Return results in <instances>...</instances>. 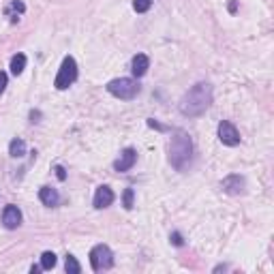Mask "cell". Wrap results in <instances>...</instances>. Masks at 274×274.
<instances>
[{"label": "cell", "instance_id": "obj_1", "mask_svg": "<svg viewBox=\"0 0 274 274\" xmlns=\"http://www.w3.org/2000/svg\"><path fill=\"white\" fill-rule=\"evenodd\" d=\"M212 97H214V92H212V86L208 82L195 84L191 90L184 92L180 101V114L187 118H199L212 105Z\"/></svg>", "mask_w": 274, "mask_h": 274}, {"label": "cell", "instance_id": "obj_2", "mask_svg": "<svg viewBox=\"0 0 274 274\" xmlns=\"http://www.w3.org/2000/svg\"><path fill=\"white\" fill-rule=\"evenodd\" d=\"M193 159V139L187 131L176 128L169 139V163L178 171H184Z\"/></svg>", "mask_w": 274, "mask_h": 274}, {"label": "cell", "instance_id": "obj_3", "mask_svg": "<svg viewBox=\"0 0 274 274\" xmlns=\"http://www.w3.org/2000/svg\"><path fill=\"white\" fill-rule=\"evenodd\" d=\"M139 84L137 80H131V77H116L107 84V92L114 94L116 99H122V101H131L139 94Z\"/></svg>", "mask_w": 274, "mask_h": 274}, {"label": "cell", "instance_id": "obj_4", "mask_svg": "<svg viewBox=\"0 0 274 274\" xmlns=\"http://www.w3.org/2000/svg\"><path fill=\"white\" fill-rule=\"evenodd\" d=\"M75 80H77V63H75L73 56H66V58L63 60V64H60V69H58L54 86L58 88V90H66L71 84H75Z\"/></svg>", "mask_w": 274, "mask_h": 274}, {"label": "cell", "instance_id": "obj_5", "mask_svg": "<svg viewBox=\"0 0 274 274\" xmlns=\"http://www.w3.org/2000/svg\"><path fill=\"white\" fill-rule=\"evenodd\" d=\"M90 266L94 272L109 270V268L114 266V253H111V249L105 247V244H97V247L90 251Z\"/></svg>", "mask_w": 274, "mask_h": 274}, {"label": "cell", "instance_id": "obj_6", "mask_svg": "<svg viewBox=\"0 0 274 274\" xmlns=\"http://www.w3.org/2000/svg\"><path fill=\"white\" fill-rule=\"evenodd\" d=\"M219 139H221V144L233 148V146H238V144H240V133H238V128L233 126L229 120H223L219 125Z\"/></svg>", "mask_w": 274, "mask_h": 274}, {"label": "cell", "instance_id": "obj_7", "mask_svg": "<svg viewBox=\"0 0 274 274\" xmlns=\"http://www.w3.org/2000/svg\"><path fill=\"white\" fill-rule=\"evenodd\" d=\"M2 223L7 229H18L21 225V212L18 206H7V208L2 210Z\"/></svg>", "mask_w": 274, "mask_h": 274}, {"label": "cell", "instance_id": "obj_8", "mask_svg": "<svg viewBox=\"0 0 274 274\" xmlns=\"http://www.w3.org/2000/svg\"><path fill=\"white\" fill-rule=\"evenodd\" d=\"M221 187H223V191H225L227 195H238V193L244 191V178L238 176V174H232V176L223 178Z\"/></svg>", "mask_w": 274, "mask_h": 274}, {"label": "cell", "instance_id": "obj_9", "mask_svg": "<svg viewBox=\"0 0 274 274\" xmlns=\"http://www.w3.org/2000/svg\"><path fill=\"white\" fill-rule=\"evenodd\" d=\"M111 204H114V191H111L109 187H99L97 193H94L92 206L97 210H103V208H107V206H111Z\"/></svg>", "mask_w": 274, "mask_h": 274}, {"label": "cell", "instance_id": "obj_10", "mask_svg": "<svg viewBox=\"0 0 274 274\" xmlns=\"http://www.w3.org/2000/svg\"><path fill=\"white\" fill-rule=\"evenodd\" d=\"M135 161H137L135 148H126L125 152L120 154V159L114 163V169H116V171H128L133 165H135Z\"/></svg>", "mask_w": 274, "mask_h": 274}, {"label": "cell", "instance_id": "obj_11", "mask_svg": "<svg viewBox=\"0 0 274 274\" xmlns=\"http://www.w3.org/2000/svg\"><path fill=\"white\" fill-rule=\"evenodd\" d=\"M148 66H150V58H148L146 54L133 56V60H131V71H133V75H135V77H144V75H146Z\"/></svg>", "mask_w": 274, "mask_h": 274}, {"label": "cell", "instance_id": "obj_12", "mask_svg": "<svg viewBox=\"0 0 274 274\" xmlns=\"http://www.w3.org/2000/svg\"><path fill=\"white\" fill-rule=\"evenodd\" d=\"M39 199H41L45 206H49V208H54V206H58L60 195L52 187H41V189H39Z\"/></svg>", "mask_w": 274, "mask_h": 274}, {"label": "cell", "instance_id": "obj_13", "mask_svg": "<svg viewBox=\"0 0 274 274\" xmlns=\"http://www.w3.org/2000/svg\"><path fill=\"white\" fill-rule=\"evenodd\" d=\"M9 154L13 156V159H21V156L26 154V142L20 137H15L13 142L9 144Z\"/></svg>", "mask_w": 274, "mask_h": 274}, {"label": "cell", "instance_id": "obj_14", "mask_svg": "<svg viewBox=\"0 0 274 274\" xmlns=\"http://www.w3.org/2000/svg\"><path fill=\"white\" fill-rule=\"evenodd\" d=\"M24 69H26V56L24 54H15L13 58H11V73L20 75Z\"/></svg>", "mask_w": 274, "mask_h": 274}, {"label": "cell", "instance_id": "obj_15", "mask_svg": "<svg viewBox=\"0 0 274 274\" xmlns=\"http://www.w3.org/2000/svg\"><path fill=\"white\" fill-rule=\"evenodd\" d=\"M64 270L69 272V274H80V272H82V266H80V261H77L73 255H66V261H64Z\"/></svg>", "mask_w": 274, "mask_h": 274}, {"label": "cell", "instance_id": "obj_16", "mask_svg": "<svg viewBox=\"0 0 274 274\" xmlns=\"http://www.w3.org/2000/svg\"><path fill=\"white\" fill-rule=\"evenodd\" d=\"M54 266H56V255L52 251H45V253L41 255V268L43 270H52Z\"/></svg>", "mask_w": 274, "mask_h": 274}, {"label": "cell", "instance_id": "obj_17", "mask_svg": "<svg viewBox=\"0 0 274 274\" xmlns=\"http://www.w3.org/2000/svg\"><path fill=\"white\" fill-rule=\"evenodd\" d=\"M150 7H152V0H133V9L137 13H146Z\"/></svg>", "mask_w": 274, "mask_h": 274}, {"label": "cell", "instance_id": "obj_18", "mask_svg": "<svg viewBox=\"0 0 274 274\" xmlns=\"http://www.w3.org/2000/svg\"><path fill=\"white\" fill-rule=\"evenodd\" d=\"M133 197H135L133 189H126V191H125V208H126V210L133 208Z\"/></svg>", "mask_w": 274, "mask_h": 274}, {"label": "cell", "instance_id": "obj_19", "mask_svg": "<svg viewBox=\"0 0 274 274\" xmlns=\"http://www.w3.org/2000/svg\"><path fill=\"white\" fill-rule=\"evenodd\" d=\"M7 82H9L7 73H4V71H0V94H2V92H4V88H7Z\"/></svg>", "mask_w": 274, "mask_h": 274}, {"label": "cell", "instance_id": "obj_20", "mask_svg": "<svg viewBox=\"0 0 274 274\" xmlns=\"http://www.w3.org/2000/svg\"><path fill=\"white\" fill-rule=\"evenodd\" d=\"M171 242H174L176 247H182V244H184V240H182V236H180V233H178V232H174V233H171Z\"/></svg>", "mask_w": 274, "mask_h": 274}, {"label": "cell", "instance_id": "obj_21", "mask_svg": "<svg viewBox=\"0 0 274 274\" xmlns=\"http://www.w3.org/2000/svg\"><path fill=\"white\" fill-rule=\"evenodd\" d=\"M56 176H58V180H64L66 178V171H64L63 165H56Z\"/></svg>", "mask_w": 274, "mask_h": 274}, {"label": "cell", "instance_id": "obj_22", "mask_svg": "<svg viewBox=\"0 0 274 274\" xmlns=\"http://www.w3.org/2000/svg\"><path fill=\"white\" fill-rule=\"evenodd\" d=\"M148 126H152V128H156V131H165V126H163V125H159V122H156V120H152V118L148 120Z\"/></svg>", "mask_w": 274, "mask_h": 274}]
</instances>
